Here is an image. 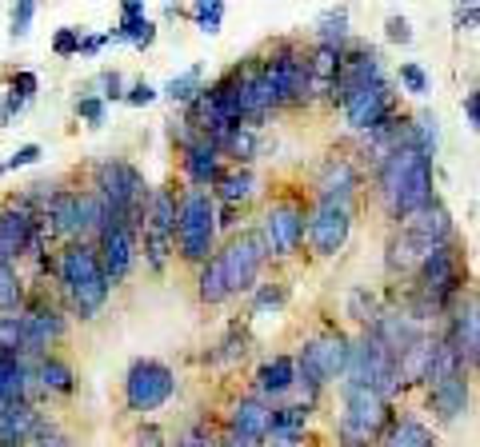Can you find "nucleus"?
Wrapping results in <instances>:
<instances>
[{"mask_svg": "<svg viewBox=\"0 0 480 447\" xmlns=\"http://www.w3.org/2000/svg\"><path fill=\"white\" fill-rule=\"evenodd\" d=\"M52 272H57L60 296L69 315L77 320H97L105 312L108 296H113V284L105 276V264H100V248L92 240H72V244H60L57 260H52Z\"/></svg>", "mask_w": 480, "mask_h": 447, "instance_id": "f257e3e1", "label": "nucleus"}, {"mask_svg": "<svg viewBox=\"0 0 480 447\" xmlns=\"http://www.w3.org/2000/svg\"><path fill=\"white\" fill-rule=\"evenodd\" d=\"M381 192L389 200L392 216L409 220L417 212L432 208V160L420 148H401V152L381 160Z\"/></svg>", "mask_w": 480, "mask_h": 447, "instance_id": "f03ea898", "label": "nucleus"}, {"mask_svg": "<svg viewBox=\"0 0 480 447\" xmlns=\"http://www.w3.org/2000/svg\"><path fill=\"white\" fill-rule=\"evenodd\" d=\"M220 251V224H217V196L205 188H180V216H177V260L189 268L208 264Z\"/></svg>", "mask_w": 480, "mask_h": 447, "instance_id": "7ed1b4c3", "label": "nucleus"}, {"mask_svg": "<svg viewBox=\"0 0 480 447\" xmlns=\"http://www.w3.org/2000/svg\"><path fill=\"white\" fill-rule=\"evenodd\" d=\"M88 188L105 200L108 220H136V224H141L144 204H149V196H152V188H149V180H144L141 168L120 160V156H108V160L92 164Z\"/></svg>", "mask_w": 480, "mask_h": 447, "instance_id": "20e7f679", "label": "nucleus"}, {"mask_svg": "<svg viewBox=\"0 0 480 447\" xmlns=\"http://www.w3.org/2000/svg\"><path fill=\"white\" fill-rule=\"evenodd\" d=\"M177 216H180V188H152L141 216V256L152 276H161L177 256Z\"/></svg>", "mask_w": 480, "mask_h": 447, "instance_id": "39448f33", "label": "nucleus"}, {"mask_svg": "<svg viewBox=\"0 0 480 447\" xmlns=\"http://www.w3.org/2000/svg\"><path fill=\"white\" fill-rule=\"evenodd\" d=\"M340 399H345V412L337 424V440L345 447H373L376 435L389 427V399L365 384H348V379L340 388Z\"/></svg>", "mask_w": 480, "mask_h": 447, "instance_id": "423d86ee", "label": "nucleus"}, {"mask_svg": "<svg viewBox=\"0 0 480 447\" xmlns=\"http://www.w3.org/2000/svg\"><path fill=\"white\" fill-rule=\"evenodd\" d=\"M172 396H177V371L164 360L141 356L128 363V371H125V412L128 415L144 419V415L161 412Z\"/></svg>", "mask_w": 480, "mask_h": 447, "instance_id": "0eeeda50", "label": "nucleus"}, {"mask_svg": "<svg viewBox=\"0 0 480 447\" xmlns=\"http://www.w3.org/2000/svg\"><path fill=\"white\" fill-rule=\"evenodd\" d=\"M264 77L272 84L276 108H297L312 100V77H309V52H300L292 41L272 44V52L261 60Z\"/></svg>", "mask_w": 480, "mask_h": 447, "instance_id": "6e6552de", "label": "nucleus"}, {"mask_svg": "<svg viewBox=\"0 0 480 447\" xmlns=\"http://www.w3.org/2000/svg\"><path fill=\"white\" fill-rule=\"evenodd\" d=\"M345 379L348 384H365V388L381 391L384 399L396 396V388H401V363H396L392 351L376 340L373 328L360 335V340H353V356H348Z\"/></svg>", "mask_w": 480, "mask_h": 447, "instance_id": "1a4fd4ad", "label": "nucleus"}, {"mask_svg": "<svg viewBox=\"0 0 480 447\" xmlns=\"http://www.w3.org/2000/svg\"><path fill=\"white\" fill-rule=\"evenodd\" d=\"M217 256L225 260V272H228V287H233V296L256 292L261 268L272 260L269 244H264V236H261V228H245V232H236V236H228L225 244H220Z\"/></svg>", "mask_w": 480, "mask_h": 447, "instance_id": "9d476101", "label": "nucleus"}, {"mask_svg": "<svg viewBox=\"0 0 480 447\" xmlns=\"http://www.w3.org/2000/svg\"><path fill=\"white\" fill-rule=\"evenodd\" d=\"M457 292H460V256H457L452 244H445L417 268V312H420V320H424V312H432V307H445Z\"/></svg>", "mask_w": 480, "mask_h": 447, "instance_id": "9b49d317", "label": "nucleus"}, {"mask_svg": "<svg viewBox=\"0 0 480 447\" xmlns=\"http://www.w3.org/2000/svg\"><path fill=\"white\" fill-rule=\"evenodd\" d=\"M100 264H105L108 284H125L141 264V224L136 220H108L105 232L97 236Z\"/></svg>", "mask_w": 480, "mask_h": 447, "instance_id": "f8f14e48", "label": "nucleus"}, {"mask_svg": "<svg viewBox=\"0 0 480 447\" xmlns=\"http://www.w3.org/2000/svg\"><path fill=\"white\" fill-rule=\"evenodd\" d=\"M261 236L269 244L272 260H292L300 251V244L309 240V212L297 200H276L269 204L261 220Z\"/></svg>", "mask_w": 480, "mask_h": 447, "instance_id": "ddd939ff", "label": "nucleus"}, {"mask_svg": "<svg viewBox=\"0 0 480 447\" xmlns=\"http://www.w3.org/2000/svg\"><path fill=\"white\" fill-rule=\"evenodd\" d=\"M36 236H41V212H36L32 204H24L21 192L8 196V200L0 204V260L21 268V260L29 256Z\"/></svg>", "mask_w": 480, "mask_h": 447, "instance_id": "4468645a", "label": "nucleus"}, {"mask_svg": "<svg viewBox=\"0 0 480 447\" xmlns=\"http://www.w3.org/2000/svg\"><path fill=\"white\" fill-rule=\"evenodd\" d=\"M348 232H353V204L340 200H312L309 208V248L312 256H337L348 244Z\"/></svg>", "mask_w": 480, "mask_h": 447, "instance_id": "2eb2a0df", "label": "nucleus"}, {"mask_svg": "<svg viewBox=\"0 0 480 447\" xmlns=\"http://www.w3.org/2000/svg\"><path fill=\"white\" fill-rule=\"evenodd\" d=\"M340 108H345V120L348 128H356V132H368L373 136L376 128L384 124V120H392V96H389V84H368V88H356L348 92L345 100H340Z\"/></svg>", "mask_w": 480, "mask_h": 447, "instance_id": "dca6fc26", "label": "nucleus"}, {"mask_svg": "<svg viewBox=\"0 0 480 447\" xmlns=\"http://www.w3.org/2000/svg\"><path fill=\"white\" fill-rule=\"evenodd\" d=\"M180 172H184V184H189V188H205V192H212V188L220 184V176L228 172L220 144H217V140H208V136H197V140H192V144L180 152Z\"/></svg>", "mask_w": 480, "mask_h": 447, "instance_id": "f3484780", "label": "nucleus"}, {"mask_svg": "<svg viewBox=\"0 0 480 447\" xmlns=\"http://www.w3.org/2000/svg\"><path fill=\"white\" fill-rule=\"evenodd\" d=\"M225 432L236 435V440H248V443L264 447L269 435H272V404L261 399V396H240L236 404L228 407Z\"/></svg>", "mask_w": 480, "mask_h": 447, "instance_id": "a211bd4d", "label": "nucleus"}, {"mask_svg": "<svg viewBox=\"0 0 480 447\" xmlns=\"http://www.w3.org/2000/svg\"><path fill=\"white\" fill-rule=\"evenodd\" d=\"M44 427H49V419L36 412L32 399L0 404V447H32Z\"/></svg>", "mask_w": 480, "mask_h": 447, "instance_id": "6ab92c4d", "label": "nucleus"}, {"mask_svg": "<svg viewBox=\"0 0 480 447\" xmlns=\"http://www.w3.org/2000/svg\"><path fill=\"white\" fill-rule=\"evenodd\" d=\"M401 232L409 240H417L424 251H437V248H445L448 236H452V216L440 208V204H432V208H424V212H417V216L404 220Z\"/></svg>", "mask_w": 480, "mask_h": 447, "instance_id": "aec40b11", "label": "nucleus"}, {"mask_svg": "<svg viewBox=\"0 0 480 447\" xmlns=\"http://www.w3.org/2000/svg\"><path fill=\"white\" fill-rule=\"evenodd\" d=\"M360 176L348 156H328L320 164V176H317V196L320 200H340V204H353V192H356Z\"/></svg>", "mask_w": 480, "mask_h": 447, "instance_id": "412c9836", "label": "nucleus"}, {"mask_svg": "<svg viewBox=\"0 0 480 447\" xmlns=\"http://www.w3.org/2000/svg\"><path fill=\"white\" fill-rule=\"evenodd\" d=\"M340 68H345V49H328V44H317V49L309 52L312 96H332V100H337Z\"/></svg>", "mask_w": 480, "mask_h": 447, "instance_id": "4be33fe9", "label": "nucleus"}, {"mask_svg": "<svg viewBox=\"0 0 480 447\" xmlns=\"http://www.w3.org/2000/svg\"><path fill=\"white\" fill-rule=\"evenodd\" d=\"M108 41H113V44H136V49H152L156 24L144 16L141 0H128V5H120V24L108 32Z\"/></svg>", "mask_w": 480, "mask_h": 447, "instance_id": "5701e85b", "label": "nucleus"}, {"mask_svg": "<svg viewBox=\"0 0 480 447\" xmlns=\"http://www.w3.org/2000/svg\"><path fill=\"white\" fill-rule=\"evenodd\" d=\"M32 379H36L41 396H72V391H77V371H72V363L57 356V351H49L44 360L32 363Z\"/></svg>", "mask_w": 480, "mask_h": 447, "instance_id": "b1692460", "label": "nucleus"}, {"mask_svg": "<svg viewBox=\"0 0 480 447\" xmlns=\"http://www.w3.org/2000/svg\"><path fill=\"white\" fill-rule=\"evenodd\" d=\"M429 407L437 412L440 424H452V419L465 415V407H468V379H465V371H457V376L432 384L429 388Z\"/></svg>", "mask_w": 480, "mask_h": 447, "instance_id": "393cba45", "label": "nucleus"}, {"mask_svg": "<svg viewBox=\"0 0 480 447\" xmlns=\"http://www.w3.org/2000/svg\"><path fill=\"white\" fill-rule=\"evenodd\" d=\"M297 388V356H272L256 368V396L281 399Z\"/></svg>", "mask_w": 480, "mask_h": 447, "instance_id": "a878e982", "label": "nucleus"}, {"mask_svg": "<svg viewBox=\"0 0 480 447\" xmlns=\"http://www.w3.org/2000/svg\"><path fill=\"white\" fill-rule=\"evenodd\" d=\"M32 391H36L32 363H24L21 356H5V351H0V404L32 399Z\"/></svg>", "mask_w": 480, "mask_h": 447, "instance_id": "bb28decb", "label": "nucleus"}, {"mask_svg": "<svg viewBox=\"0 0 480 447\" xmlns=\"http://www.w3.org/2000/svg\"><path fill=\"white\" fill-rule=\"evenodd\" d=\"M448 343L460 351V356H473L480 351V300H468L452 315V332H448Z\"/></svg>", "mask_w": 480, "mask_h": 447, "instance_id": "cd10ccee", "label": "nucleus"}, {"mask_svg": "<svg viewBox=\"0 0 480 447\" xmlns=\"http://www.w3.org/2000/svg\"><path fill=\"white\" fill-rule=\"evenodd\" d=\"M197 300L205 307H217L225 300H233V287H228V272H225V260L212 256L208 264L197 268Z\"/></svg>", "mask_w": 480, "mask_h": 447, "instance_id": "c85d7f7f", "label": "nucleus"}, {"mask_svg": "<svg viewBox=\"0 0 480 447\" xmlns=\"http://www.w3.org/2000/svg\"><path fill=\"white\" fill-rule=\"evenodd\" d=\"M253 192H256L253 168H233V164H228V172L220 176V184L212 188L217 204H236V208H245V204L253 200Z\"/></svg>", "mask_w": 480, "mask_h": 447, "instance_id": "c756f323", "label": "nucleus"}, {"mask_svg": "<svg viewBox=\"0 0 480 447\" xmlns=\"http://www.w3.org/2000/svg\"><path fill=\"white\" fill-rule=\"evenodd\" d=\"M220 152H225V160H233V168H248L261 156V128L240 124L236 132H228L220 140Z\"/></svg>", "mask_w": 480, "mask_h": 447, "instance_id": "7c9ffc66", "label": "nucleus"}, {"mask_svg": "<svg viewBox=\"0 0 480 447\" xmlns=\"http://www.w3.org/2000/svg\"><path fill=\"white\" fill-rule=\"evenodd\" d=\"M24 304H29V292H24L21 268L8 264V260H0V315L24 312Z\"/></svg>", "mask_w": 480, "mask_h": 447, "instance_id": "2f4dec72", "label": "nucleus"}, {"mask_svg": "<svg viewBox=\"0 0 480 447\" xmlns=\"http://www.w3.org/2000/svg\"><path fill=\"white\" fill-rule=\"evenodd\" d=\"M161 92H164V96H169L177 108H189L192 100H197L200 92H205V68H200V64H192V68L177 72V77H172L169 84H164Z\"/></svg>", "mask_w": 480, "mask_h": 447, "instance_id": "473e14b6", "label": "nucleus"}, {"mask_svg": "<svg viewBox=\"0 0 480 447\" xmlns=\"http://www.w3.org/2000/svg\"><path fill=\"white\" fill-rule=\"evenodd\" d=\"M309 407H272V435L269 440H304Z\"/></svg>", "mask_w": 480, "mask_h": 447, "instance_id": "72a5a7b5", "label": "nucleus"}, {"mask_svg": "<svg viewBox=\"0 0 480 447\" xmlns=\"http://www.w3.org/2000/svg\"><path fill=\"white\" fill-rule=\"evenodd\" d=\"M348 41V8H328L317 21V44H328V49H345Z\"/></svg>", "mask_w": 480, "mask_h": 447, "instance_id": "f704fd0d", "label": "nucleus"}, {"mask_svg": "<svg viewBox=\"0 0 480 447\" xmlns=\"http://www.w3.org/2000/svg\"><path fill=\"white\" fill-rule=\"evenodd\" d=\"M384 447H432V432L417 419H401V424L389 432V443Z\"/></svg>", "mask_w": 480, "mask_h": 447, "instance_id": "c9c22d12", "label": "nucleus"}, {"mask_svg": "<svg viewBox=\"0 0 480 447\" xmlns=\"http://www.w3.org/2000/svg\"><path fill=\"white\" fill-rule=\"evenodd\" d=\"M0 351L24 360V315H0Z\"/></svg>", "mask_w": 480, "mask_h": 447, "instance_id": "e433bc0d", "label": "nucleus"}, {"mask_svg": "<svg viewBox=\"0 0 480 447\" xmlns=\"http://www.w3.org/2000/svg\"><path fill=\"white\" fill-rule=\"evenodd\" d=\"M345 312L353 315V320L368 324V328H373V324L381 320V307H376V296L368 292V287H353V292H348V300H345Z\"/></svg>", "mask_w": 480, "mask_h": 447, "instance_id": "4c0bfd02", "label": "nucleus"}, {"mask_svg": "<svg viewBox=\"0 0 480 447\" xmlns=\"http://www.w3.org/2000/svg\"><path fill=\"white\" fill-rule=\"evenodd\" d=\"M284 300H289V287H284L281 279H272V284H256V292H253V315L281 312Z\"/></svg>", "mask_w": 480, "mask_h": 447, "instance_id": "58836bf2", "label": "nucleus"}, {"mask_svg": "<svg viewBox=\"0 0 480 447\" xmlns=\"http://www.w3.org/2000/svg\"><path fill=\"white\" fill-rule=\"evenodd\" d=\"M88 92H92V96H100L105 105H113V100H125L128 84H125V77H120L116 68H105V72H97V80L88 84Z\"/></svg>", "mask_w": 480, "mask_h": 447, "instance_id": "ea45409f", "label": "nucleus"}, {"mask_svg": "<svg viewBox=\"0 0 480 447\" xmlns=\"http://www.w3.org/2000/svg\"><path fill=\"white\" fill-rule=\"evenodd\" d=\"M225 13H228V8L220 5V0H212V5H192L189 8V16L197 21V28L205 36H217L220 32V24H225Z\"/></svg>", "mask_w": 480, "mask_h": 447, "instance_id": "a19ab883", "label": "nucleus"}, {"mask_svg": "<svg viewBox=\"0 0 480 447\" xmlns=\"http://www.w3.org/2000/svg\"><path fill=\"white\" fill-rule=\"evenodd\" d=\"M41 8L32 5V0H21V5H13V16H8V32H13V41H24V36L32 32V21Z\"/></svg>", "mask_w": 480, "mask_h": 447, "instance_id": "79ce46f5", "label": "nucleus"}, {"mask_svg": "<svg viewBox=\"0 0 480 447\" xmlns=\"http://www.w3.org/2000/svg\"><path fill=\"white\" fill-rule=\"evenodd\" d=\"M77 116L85 120L88 128H105V116H108V105L100 96H92V92H80L77 96Z\"/></svg>", "mask_w": 480, "mask_h": 447, "instance_id": "37998d69", "label": "nucleus"}, {"mask_svg": "<svg viewBox=\"0 0 480 447\" xmlns=\"http://www.w3.org/2000/svg\"><path fill=\"white\" fill-rule=\"evenodd\" d=\"M80 44H85V28L64 24V28H57V36H52V52H57L60 60H69V56H80Z\"/></svg>", "mask_w": 480, "mask_h": 447, "instance_id": "c03bdc74", "label": "nucleus"}, {"mask_svg": "<svg viewBox=\"0 0 480 447\" xmlns=\"http://www.w3.org/2000/svg\"><path fill=\"white\" fill-rule=\"evenodd\" d=\"M245 351H248V335L240 328H228L225 343H220V351H217V360L220 363H236V360H245Z\"/></svg>", "mask_w": 480, "mask_h": 447, "instance_id": "a18cd8bd", "label": "nucleus"}, {"mask_svg": "<svg viewBox=\"0 0 480 447\" xmlns=\"http://www.w3.org/2000/svg\"><path fill=\"white\" fill-rule=\"evenodd\" d=\"M396 77H401V84H404V92H412V96H424V92H429V72L420 68V64H401V72H396Z\"/></svg>", "mask_w": 480, "mask_h": 447, "instance_id": "49530a36", "label": "nucleus"}, {"mask_svg": "<svg viewBox=\"0 0 480 447\" xmlns=\"http://www.w3.org/2000/svg\"><path fill=\"white\" fill-rule=\"evenodd\" d=\"M156 96H161V88H152L149 80H136V84H128V92H125V105L144 108V105H152Z\"/></svg>", "mask_w": 480, "mask_h": 447, "instance_id": "de8ad7c7", "label": "nucleus"}, {"mask_svg": "<svg viewBox=\"0 0 480 447\" xmlns=\"http://www.w3.org/2000/svg\"><path fill=\"white\" fill-rule=\"evenodd\" d=\"M24 108H29V100H24V96H16L13 88H5V96H0V128H8V124H13V116H21Z\"/></svg>", "mask_w": 480, "mask_h": 447, "instance_id": "09e8293b", "label": "nucleus"}, {"mask_svg": "<svg viewBox=\"0 0 480 447\" xmlns=\"http://www.w3.org/2000/svg\"><path fill=\"white\" fill-rule=\"evenodd\" d=\"M41 156H44V148H41V144H21V148H16V152L5 160V172H16V168H29V164L41 160Z\"/></svg>", "mask_w": 480, "mask_h": 447, "instance_id": "8fccbe9b", "label": "nucleus"}, {"mask_svg": "<svg viewBox=\"0 0 480 447\" xmlns=\"http://www.w3.org/2000/svg\"><path fill=\"white\" fill-rule=\"evenodd\" d=\"M8 88L16 92V96H24V100H32L36 96V88H41V77H36V72H13V77H8Z\"/></svg>", "mask_w": 480, "mask_h": 447, "instance_id": "3c124183", "label": "nucleus"}, {"mask_svg": "<svg viewBox=\"0 0 480 447\" xmlns=\"http://www.w3.org/2000/svg\"><path fill=\"white\" fill-rule=\"evenodd\" d=\"M128 447H169V443H164V432L156 424H141L133 432V440H128Z\"/></svg>", "mask_w": 480, "mask_h": 447, "instance_id": "603ef678", "label": "nucleus"}, {"mask_svg": "<svg viewBox=\"0 0 480 447\" xmlns=\"http://www.w3.org/2000/svg\"><path fill=\"white\" fill-rule=\"evenodd\" d=\"M384 36H389L392 44H409L412 41V28H409L404 16H389V21H384Z\"/></svg>", "mask_w": 480, "mask_h": 447, "instance_id": "864d4df0", "label": "nucleus"}, {"mask_svg": "<svg viewBox=\"0 0 480 447\" xmlns=\"http://www.w3.org/2000/svg\"><path fill=\"white\" fill-rule=\"evenodd\" d=\"M32 447H77V443H72L69 435H64V432H57V427L49 424V427H44V432L32 440Z\"/></svg>", "mask_w": 480, "mask_h": 447, "instance_id": "5fc2aeb1", "label": "nucleus"}, {"mask_svg": "<svg viewBox=\"0 0 480 447\" xmlns=\"http://www.w3.org/2000/svg\"><path fill=\"white\" fill-rule=\"evenodd\" d=\"M105 44H113L108 41V32H85V44H80V56H85V60H92V56H100V49H105Z\"/></svg>", "mask_w": 480, "mask_h": 447, "instance_id": "6e6d98bb", "label": "nucleus"}, {"mask_svg": "<svg viewBox=\"0 0 480 447\" xmlns=\"http://www.w3.org/2000/svg\"><path fill=\"white\" fill-rule=\"evenodd\" d=\"M457 24L460 28H476L480 24V5H460L457 8Z\"/></svg>", "mask_w": 480, "mask_h": 447, "instance_id": "4d7b16f0", "label": "nucleus"}, {"mask_svg": "<svg viewBox=\"0 0 480 447\" xmlns=\"http://www.w3.org/2000/svg\"><path fill=\"white\" fill-rule=\"evenodd\" d=\"M465 116L480 128V92H468V96H465Z\"/></svg>", "mask_w": 480, "mask_h": 447, "instance_id": "13d9d810", "label": "nucleus"}, {"mask_svg": "<svg viewBox=\"0 0 480 447\" xmlns=\"http://www.w3.org/2000/svg\"><path fill=\"white\" fill-rule=\"evenodd\" d=\"M220 447H256V443H248V440H236V435H220Z\"/></svg>", "mask_w": 480, "mask_h": 447, "instance_id": "bf43d9fd", "label": "nucleus"}, {"mask_svg": "<svg viewBox=\"0 0 480 447\" xmlns=\"http://www.w3.org/2000/svg\"><path fill=\"white\" fill-rule=\"evenodd\" d=\"M476 368H480V351H476Z\"/></svg>", "mask_w": 480, "mask_h": 447, "instance_id": "052dcab7", "label": "nucleus"}]
</instances>
